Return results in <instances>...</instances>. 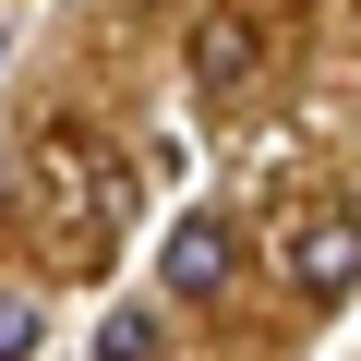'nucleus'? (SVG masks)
<instances>
[{"label":"nucleus","mask_w":361,"mask_h":361,"mask_svg":"<svg viewBox=\"0 0 361 361\" xmlns=\"http://www.w3.org/2000/svg\"><path fill=\"white\" fill-rule=\"evenodd\" d=\"M289 289H301V301H349V289H361V229H349V217H313V229L289 241Z\"/></svg>","instance_id":"obj_1"},{"label":"nucleus","mask_w":361,"mask_h":361,"mask_svg":"<svg viewBox=\"0 0 361 361\" xmlns=\"http://www.w3.org/2000/svg\"><path fill=\"white\" fill-rule=\"evenodd\" d=\"M157 289H169V301H217V289H229V229H217V217H180L169 253H157Z\"/></svg>","instance_id":"obj_2"},{"label":"nucleus","mask_w":361,"mask_h":361,"mask_svg":"<svg viewBox=\"0 0 361 361\" xmlns=\"http://www.w3.org/2000/svg\"><path fill=\"white\" fill-rule=\"evenodd\" d=\"M169 349V325H157V301H121L109 325H97V361H157Z\"/></svg>","instance_id":"obj_3"},{"label":"nucleus","mask_w":361,"mask_h":361,"mask_svg":"<svg viewBox=\"0 0 361 361\" xmlns=\"http://www.w3.org/2000/svg\"><path fill=\"white\" fill-rule=\"evenodd\" d=\"M37 337H49V301L37 289H0V361H25Z\"/></svg>","instance_id":"obj_4"}]
</instances>
